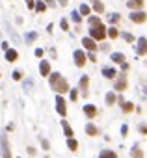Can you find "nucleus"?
Masks as SVG:
<instances>
[{
    "label": "nucleus",
    "mask_w": 147,
    "mask_h": 158,
    "mask_svg": "<svg viewBox=\"0 0 147 158\" xmlns=\"http://www.w3.org/2000/svg\"><path fill=\"white\" fill-rule=\"evenodd\" d=\"M130 154H132V158H143V153H142V151L138 149V147H134Z\"/></svg>",
    "instance_id": "obj_22"
},
{
    "label": "nucleus",
    "mask_w": 147,
    "mask_h": 158,
    "mask_svg": "<svg viewBox=\"0 0 147 158\" xmlns=\"http://www.w3.org/2000/svg\"><path fill=\"white\" fill-rule=\"evenodd\" d=\"M88 13H89V8H88L86 4H82V6H80V15H88Z\"/></svg>",
    "instance_id": "obj_28"
},
{
    "label": "nucleus",
    "mask_w": 147,
    "mask_h": 158,
    "mask_svg": "<svg viewBox=\"0 0 147 158\" xmlns=\"http://www.w3.org/2000/svg\"><path fill=\"white\" fill-rule=\"evenodd\" d=\"M121 134H123V136H127V134H129V126H127V125H123V126H121Z\"/></svg>",
    "instance_id": "obj_36"
},
{
    "label": "nucleus",
    "mask_w": 147,
    "mask_h": 158,
    "mask_svg": "<svg viewBox=\"0 0 147 158\" xmlns=\"http://www.w3.org/2000/svg\"><path fill=\"white\" fill-rule=\"evenodd\" d=\"M61 126H64V132H65L67 138H73V129L69 126V123L67 121H61Z\"/></svg>",
    "instance_id": "obj_17"
},
{
    "label": "nucleus",
    "mask_w": 147,
    "mask_h": 158,
    "mask_svg": "<svg viewBox=\"0 0 147 158\" xmlns=\"http://www.w3.org/2000/svg\"><path fill=\"white\" fill-rule=\"evenodd\" d=\"M140 130H142L143 134H147V126H145V125H142V126H140Z\"/></svg>",
    "instance_id": "obj_41"
},
{
    "label": "nucleus",
    "mask_w": 147,
    "mask_h": 158,
    "mask_svg": "<svg viewBox=\"0 0 147 158\" xmlns=\"http://www.w3.org/2000/svg\"><path fill=\"white\" fill-rule=\"evenodd\" d=\"M108 20H110V23H117V20H119V13H112L108 17Z\"/></svg>",
    "instance_id": "obj_29"
},
{
    "label": "nucleus",
    "mask_w": 147,
    "mask_h": 158,
    "mask_svg": "<svg viewBox=\"0 0 147 158\" xmlns=\"http://www.w3.org/2000/svg\"><path fill=\"white\" fill-rule=\"evenodd\" d=\"M36 56H39V58H41V56H43V50L37 48V50H36Z\"/></svg>",
    "instance_id": "obj_40"
},
{
    "label": "nucleus",
    "mask_w": 147,
    "mask_h": 158,
    "mask_svg": "<svg viewBox=\"0 0 147 158\" xmlns=\"http://www.w3.org/2000/svg\"><path fill=\"white\" fill-rule=\"evenodd\" d=\"M95 2H99V0H95Z\"/></svg>",
    "instance_id": "obj_44"
},
{
    "label": "nucleus",
    "mask_w": 147,
    "mask_h": 158,
    "mask_svg": "<svg viewBox=\"0 0 147 158\" xmlns=\"http://www.w3.org/2000/svg\"><path fill=\"white\" fill-rule=\"evenodd\" d=\"M39 73L43 76H48L50 75V63L48 61H41V65H39Z\"/></svg>",
    "instance_id": "obj_11"
},
{
    "label": "nucleus",
    "mask_w": 147,
    "mask_h": 158,
    "mask_svg": "<svg viewBox=\"0 0 147 158\" xmlns=\"http://www.w3.org/2000/svg\"><path fill=\"white\" fill-rule=\"evenodd\" d=\"M71 17H73V20H75V23H80V19H82V17H80V11H73Z\"/></svg>",
    "instance_id": "obj_27"
},
{
    "label": "nucleus",
    "mask_w": 147,
    "mask_h": 158,
    "mask_svg": "<svg viewBox=\"0 0 147 158\" xmlns=\"http://www.w3.org/2000/svg\"><path fill=\"white\" fill-rule=\"evenodd\" d=\"M86 132H88L89 136H97V134H99L97 126H95V125H91V123H89V125H86Z\"/></svg>",
    "instance_id": "obj_18"
},
{
    "label": "nucleus",
    "mask_w": 147,
    "mask_h": 158,
    "mask_svg": "<svg viewBox=\"0 0 147 158\" xmlns=\"http://www.w3.org/2000/svg\"><path fill=\"white\" fill-rule=\"evenodd\" d=\"M78 89H71V101H77L78 99V93H77Z\"/></svg>",
    "instance_id": "obj_32"
},
{
    "label": "nucleus",
    "mask_w": 147,
    "mask_h": 158,
    "mask_svg": "<svg viewBox=\"0 0 147 158\" xmlns=\"http://www.w3.org/2000/svg\"><path fill=\"white\" fill-rule=\"evenodd\" d=\"M17 56H19L17 50H13V48H8V50H6V60H8V61H15Z\"/></svg>",
    "instance_id": "obj_13"
},
{
    "label": "nucleus",
    "mask_w": 147,
    "mask_h": 158,
    "mask_svg": "<svg viewBox=\"0 0 147 158\" xmlns=\"http://www.w3.org/2000/svg\"><path fill=\"white\" fill-rule=\"evenodd\" d=\"M88 84H89V78H88V76H82V78H80V89H82V95H88Z\"/></svg>",
    "instance_id": "obj_12"
},
{
    "label": "nucleus",
    "mask_w": 147,
    "mask_h": 158,
    "mask_svg": "<svg viewBox=\"0 0 147 158\" xmlns=\"http://www.w3.org/2000/svg\"><path fill=\"white\" fill-rule=\"evenodd\" d=\"M123 37H125V41H129V43H132V41H134V36H132V34H125Z\"/></svg>",
    "instance_id": "obj_33"
},
{
    "label": "nucleus",
    "mask_w": 147,
    "mask_h": 158,
    "mask_svg": "<svg viewBox=\"0 0 147 158\" xmlns=\"http://www.w3.org/2000/svg\"><path fill=\"white\" fill-rule=\"evenodd\" d=\"M45 8H47V6H45L43 2H37V6H36V9H37L39 13H41V11H45Z\"/></svg>",
    "instance_id": "obj_30"
},
{
    "label": "nucleus",
    "mask_w": 147,
    "mask_h": 158,
    "mask_svg": "<svg viewBox=\"0 0 147 158\" xmlns=\"http://www.w3.org/2000/svg\"><path fill=\"white\" fill-rule=\"evenodd\" d=\"M75 63L78 67H84L86 65V54L82 50H75Z\"/></svg>",
    "instance_id": "obj_6"
},
{
    "label": "nucleus",
    "mask_w": 147,
    "mask_h": 158,
    "mask_svg": "<svg viewBox=\"0 0 147 158\" xmlns=\"http://www.w3.org/2000/svg\"><path fill=\"white\" fill-rule=\"evenodd\" d=\"M45 2H47L48 6H54V0H45Z\"/></svg>",
    "instance_id": "obj_42"
},
{
    "label": "nucleus",
    "mask_w": 147,
    "mask_h": 158,
    "mask_svg": "<svg viewBox=\"0 0 147 158\" xmlns=\"http://www.w3.org/2000/svg\"><path fill=\"white\" fill-rule=\"evenodd\" d=\"M93 9H95L97 13H102V11H104V6H102L101 2H95V4H93Z\"/></svg>",
    "instance_id": "obj_26"
},
{
    "label": "nucleus",
    "mask_w": 147,
    "mask_h": 158,
    "mask_svg": "<svg viewBox=\"0 0 147 158\" xmlns=\"http://www.w3.org/2000/svg\"><path fill=\"white\" fill-rule=\"evenodd\" d=\"M136 52H138L140 56H145V54H147V39H145V37H140V41H138V48H136Z\"/></svg>",
    "instance_id": "obj_7"
},
{
    "label": "nucleus",
    "mask_w": 147,
    "mask_h": 158,
    "mask_svg": "<svg viewBox=\"0 0 147 158\" xmlns=\"http://www.w3.org/2000/svg\"><path fill=\"white\" fill-rule=\"evenodd\" d=\"M0 147H2V158H11V151H9V143H8L6 134L0 136Z\"/></svg>",
    "instance_id": "obj_3"
},
{
    "label": "nucleus",
    "mask_w": 147,
    "mask_h": 158,
    "mask_svg": "<svg viewBox=\"0 0 147 158\" xmlns=\"http://www.w3.org/2000/svg\"><path fill=\"white\" fill-rule=\"evenodd\" d=\"M89 36L95 39V41H102L108 34H106V28H104L102 24H99V26H93V28L89 30Z\"/></svg>",
    "instance_id": "obj_2"
},
{
    "label": "nucleus",
    "mask_w": 147,
    "mask_h": 158,
    "mask_svg": "<svg viewBox=\"0 0 147 158\" xmlns=\"http://www.w3.org/2000/svg\"><path fill=\"white\" fill-rule=\"evenodd\" d=\"M127 6L130 9H140L143 6V0H130V2H127Z\"/></svg>",
    "instance_id": "obj_14"
},
{
    "label": "nucleus",
    "mask_w": 147,
    "mask_h": 158,
    "mask_svg": "<svg viewBox=\"0 0 147 158\" xmlns=\"http://www.w3.org/2000/svg\"><path fill=\"white\" fill-rule=\"evenodd\" d=\"M145 19H147V15L143 13V11H132L130 13V20H132V23H145Z\"/></svg>",
    "instance_id": "obj_5"
},
{
    "label": "nucleus",
    "mask_w": 147,
    "mask_h": 158,
    "mask_svg": "<svg viewBox=\"0 0 147 158\" xmlns=\"http://www.w3.org/2000/svg\"><path fill=\"white\" fill-rule=\"evenodd\" d=\"M112 61H115V63H125V54H121V52H114V54H112Z\"/></svg>",
    "instance_id": "obj_15"
},
{
    "label": "nucleus",
    "mask_w": 147,
    "mask_h": 158,
    "mask_svg": "<svg viewBox=\"0 0 147 158\" xmlns=\"http://www.w3.org/2000/svg\"><path fill=\"white\" fill-rule=\"evenodd\" d=\"M125 88H127V78H125V75H121L115 80V91H125Z\"/></svg>",
    "instance_id": "obj_9"
},
{
    "label": "nucleus",
    "mask_w": 147,
    "mask_h": 158,
    "mask_svg": "<svg viewBox=\"0 0 147 158\" xmlns=\"http://www.w3.org/2000/svg\"><path fill=\"white\" fill-rule=\"evenodd\" d=\"M28 154H32V156L36 154V149H34V147H28Z\"/></svg>",
    "instance_id": "obj_39"
},
{
    "label": "nucleus",
    "mask_w": 147,
    "mask_h": 158,
    "mask_svg": "<svg viewBox=\"0 0 147 158\" xmlns=\"http://www.w3.org/2000/svg\"><path fill=\"white\" fill-rule=\"evenodd\" d=\"M26 6H28L30 9H34V8H36V4H34V0H26Z\"/></svg>",
    "instance_id": "obj_37"
},
{
    "label": "nucleus",
    "mask_w": 147,
    "mask_h": 158,
    "mask_svg": "<svg viewBox=\"0 0 147 158\" xmlns=\"http://www.w3.org/2000/svg\"><path fill=\"white\" fill-rule=\"evenodd\" d=\"M56 110H58V113L61 115V117H65V113H67V108H65V101L60 97H56Z\"/></svg>",
    "instance_id": "obj_4"
},
{
    "label": "nucleus",
    "mask_w": 147,
    "mask_h": 158,
    "mask_svg": "<svg viewBox=\"0 0 147 158\" xmlns=\"http://www.w3.org/2000/svg\"><path fill=\"white\" fill-rule=\"evenodd\" d=\"M58 2H60L61 6H65V4H67V0H58Z\"/></svg>",
    "instance_id": "obj_43"
},
{
    "label": "nucleus",
    "mask_w": 147,
    "mask_h": 158,
    "mask_svg": "<svg viewBox=\"0 0 147 158\" xmlns=\"http://www.w3.org/2000/svg\"><path fill=\"white\" fill-rule=\"evenodd\" d=\"M41 145H43V149H48V141L47 140H41Z\"/></svg>",
    "instance_id": "obj_38"
},
{
    "label": "nucleus",
    "mask_w": 147,
    "mask_h": 158,
    "mask_svg": "<svg viewBox=\"0 0 147 158\" xmlns=\"http://www.w3.org/2000/svg\"><path fill=\"white\" fill-rule=\"evenodd\" d=\"M50 88L58 93H65V91H69V84L60 73H52L50 75Z\"/></svg>",
    "instance_id": "obj_1"
},
{
    "label": "nucleus",
    "mask_w": 147,
    "mask_h": 158,
    "mask_svg": "<svg viewBox=\"0 0 147 158\" xmlns=\"http://www.w3.org/2000/svg\"><path fill=\"white\" fill-rule=\"evenodd\" d=\"M34 39H36V34H34V32H32V34H28V36H26V41H28V43H32Z\"/></svg>",
    "instance_id": "obj_34"
},
{
    "label": "nucleus",
    "mask_w": 147,
    "mask_h": 158,
    "mask_svg": "<svg viewBox=\"0 0 147 158\" xmlns=\"http://www.w3.org/2000/svg\"><path fill=\"white\" fill-rule=\"evenodd\" d=\"M99 158H117V154H115L114 151H102L99 154Z\"/></svg>",
    "instance_id": "obj_19"
},
{
    "label": "nucleus",
    "mask_w": 147,
    "mask_h": 158,
    "mask_svg": "<svg viewBox=\"0 0 147 158\" xmlns=\"http://www.w3.org/2000/svg\"><path fill=\"white\" fill-rule=\"evenodd\" d=\"M20 78H23V75H20V71H15V73H13V80H20Z\"/></svg>",
    "instance_id": "obj_35"
},
{
    "label": "nucleus",
    "mask_w": 147,
    "mask_h": 158,
    "mask_svg": "<svg viewBox=\"0 0 147 158\" xmlns=\"http://www.w3.org/2000/svg\"><path fill=\"white\" fill-rule=\"evenodd\" d=\"M67 147H69L71 151H77V149H78V143H77V140L69 138V140H67Z\"/></svg>",
    "instance_id": "obj_20"
},
{
    "label": "nucleus",
    "mask_w": 147,
    "mask_h": 158,
    "mask_svg": "<svg viewBox=\"0 0 147 158\" xmlns=\"http://www.w3.org/2000/svg\"><path fill=\"white\" fill-rule=\"evenodd\" d=\"M82 45L86 47L88 50H91V52L97 48V45H95V39H93V37H84V39H82Z\"/></svg>",
    "instance_id": "obj_8"
},
{
    "label": "nucleus",
    "mask_w": 147,
    "mask_h": 158,
    "mask_svg": "<svg viewBox=\"0 0 147 158\" xmlns=\"http://www.w3.org/2000/svg\"><path fill=\"white\" fill-rule=\"evenodd\" d=\"M102 75L106 76V78H115V69H112V67H104V69H102Z\"/></svg>",
    "instance_id": "obj_16"
},
{
    "label": "nucleus",
    "mask_w": 147,
    "mask_h": 158,
    "mask_svg": "<svg viewBox=\"0 0 147 158\" xmlns=\"http://www.w3.org/2000/svg\"><path fill=\"white\" fill-rule=\"evenodd\" d=\"M101 24V19L99 17H89V26L93 28V26H99Z\"/></svg>",
    "instance_id": "obj_24"
},
{
    "label": "nucleus",
    "mask_w": 147,
    "mask_h": 158,
    "mask_svg": "<svg viewBox=\"0 0 147 158\" xmlns=\"http://www.w3.org/2000/svg\"><path fill=\"white\" fill-rule=\"evenodd\" d=\"M114 102H115V95H114V93H108V95H106V104H108V106H112Z\"/></svg>",
    "instance_id": "obj_25"
},
{
    "label": "nucleus",
    "mask_w": 147,
    "mask_h": 158,
    "mask_svg": "<svg viewBox=\"0 0 147 158\" xmlns=\"http://www.w3.org/2000/svg\"><path fill=\"white\" fill-rule=\"evenodd\" d=\"M84 113H86L89 119H93L97 115V108L93 106V104H88V106H84Z\"/></svg>",
    "instance_id": "obj_10"
},
{
    "label": "nucleus",
    "mask_w": 147,
    "mask_h": 158,
    "mask_svg": "<svg viewBox=\"0 0 147 158\" xmlns=\"http://www.w3.org/2000/svg\"><path fill=\"white\" fill-rule=\"evenodd\" d=\"M106 34H108L112 39H115V37L119 36V32H117V28H114V26H112V28H108V30H106Z\"/></svg>",
    "instance_id": "obj_21"
},
{
    "label": "nucleus",
    "mask_w": 147,
    "mask_h": 158,
    "mask_svg": "<svg viewBox=\"0 0 147 158\" xmlns=\"http://www.w3.org/2000/svg\"><path fill=\"white\" fill-rule=\"evenodd\" d=\"M121 106H123V112H132L134 110V104L132 102H123Z\"/></svg>",
    "instance_id": "obj_23"
},
{
    "label": "nucleus",
    "mask_w": 147,
    "mask_h": 158,
    "mask_svg": "<svg viewBox=\"0 0 147 158\" xmlns=\"http://www.w3.org/2000/svg\"><path fill=\"white\" fill-rule=\"evenodd\" d=\"M60 26H61V30H65V32L69 30V23H67L65 19H64V20H61V23H60Z\"/></svg>",
    "instance_id": "obj_31"
}]
</instances>
